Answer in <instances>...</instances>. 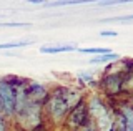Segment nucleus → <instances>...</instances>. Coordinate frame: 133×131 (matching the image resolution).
I'll use <instances>...</instances> for the list:
<instances>
[{
    "label": "nucleus",
    "instance_id": "1",
    "mask_svg": "<svg viewBox=\"0 0 133 131\" xmlns=\"http://www.w3.org/2000/svg\"><path fill=\"white\" fill-rule=\"evenodd\" d=\"M18 121L23 128H35L40 125V105L28 101L25 108L18 113Z\"/></svg>",
    "mask_w": 133,
    "mask_h": 131
},
{
    "label": "nucleus",
    "instance_id": "2",
    "mask_svg": "<svg viewBox=\"0 0 133 131\" xmlns=\"http://www.w3.org/2000/svg\"><path fill=\"white\" fill-rule=\"evenodd\" d=\"M0 108L5 110V113L12 114L15 108V91L7 81L0 80Z\"/></svg>",
    "mask_w": 133,
    "mask_h": 131
},
{
    "label": "nucleus",
    "instance_id": "3",
    "mask_svg": "<svg viewBox=\"0 0 133 131\" xmlns=\"http://www.w3.org/2000/svg\"><path fill=\"white\" fill-rule=\"evenodd\" d=\"M48 111H50L52 120L57 121V123L66 114V105H65V101H63V98H62L60 93L52 96V100H50V103H48Z\"/></svg>",
    "mask_w": 133,
    "mask_h": 131
},
{
    "label": "nucleus",
    "instance_id": "4",
    "mask_svg": "<svg viewBox=\"0 0 133 131\" xmlns=\"http://www.w3.org/2000/svg\"><path fill=\"white\" fill-rule=\"evenodd\" d=\"M85 106L83 105H77V108H75V111L70 114V126H72L73 129L80 128V126L83 125V121H85Z\"/></svg>",
    "mask_w": 133,
    "mask_h": 131
},
{
    "label": "nucleus",
    "instance_id": "5",
    "mask_svg": "<svg viewBox=\"0 0 133 131\" xmlns=\"http://www.w3.org/2000/svg\"><path fill=\"white\" fill-rule=\"evenodd\" d=\"M60 95H62V98H63V101L66 105V110L72 108V106H77L78 101H80V93L75 91V90H65Z\"/></svg>",
    "mask_w": 133,
    "mask_h": 131
},
{
    "label": "nucleus",
    "instance_id": "6",
    "mask_svg": "<svg viewBox=\"0 0 133 131\" xmlns=\"http://www.w3.org/2000/svg\"><path fill=\"white\" fill-rule=\"evenodd\" d=\"M90 113L93 114L95 120H98V118H102V116H105V114H108L107 108H105L102 103H100L98 98H91V101H90Z\"/></svg>",
    "mask_w": 133,
    "mask_h": 131
},
{
    "label": "nucleus",
    "instance_id": "7",
    "mask_svg": "<svg viewBox=\"0 0 133 131\" xmlns=\"http://www.w3.org/2000/svg\"><path fill=\"white\" fill-rule=\"evenodd\" d=\"M107 91L108 93H116V91H120V86H122V80L118 78V76H115V75H110L107 78Z\"/></svg>",
    "mask_w": 133,
    "mask_h": 131
},
{
    "label": "nucleus",
    "instance_id": "8",
    "mask_svg": "<svg viewBox=\"0 0 133 131\" xmlns=\"http://www.w3.org/2000/svg\"><path fill=\"white\" fill-rule=\"evenodd\" d=\"M77 50L75 47H42V53H63V52H73Z\"/></svg>",
    "mask_w": 133,
    "mask_h": 131
},
{
    "label": "nucleus",
    "instance_id": "9",
    "mask_svg": "<svg viewBox=\"0 0 133 131\" xmlns=\"http://www.w3.org/2000/svg\"><path fill=\"white\" fill-rule=\"evenodd\" d=\"M115 60H118V55H115V53H105V55L91 58L90 63H107V61H115Z\"/></svg>",
    "mask_w": 133,
    "mask_h": 131
},
{
    "label": "nucleus",
    "instance_id": "10",
    "mask_svg": "<svg viewBox=\"0 0 133 131\" xmlns=\"http://www.w3.org/2000/svg\"><path fill=\"white\" fill-rule=\"evenodd\" d=\"M30 45V42L22 40V42H10V43H0V50H8V48H18V47H25Z\"/></svg>",
    "mask_w": 133,
    "mask_h": 131
},
{
    "label": "nucleus",
    "instance_id": "11",
    "mask_svg": "<svg viewBox=\"0 0 133 131\" xmlns=\"http://www.w3.org/2000/svg\"><path fill=\"white\" fill-rule=\"evenodd\" d=\"M82 53H98V55H105V53H111L108 48H78Z\"/></svg>",
    "mask_w": 133,
    "mask_h": 131
},
{
    "label": "nucleus",
    "instance_id": "12",
    "mask_svg": "<svg viewBox=\"0 0 133 131\" xmlns=\"http://www.w3.org/2000/svg\"><path fill=\"white\" fill-rule=\"evenodd\" d=\"M100 35H102V37H116L118 33H116V32H102Z\"/></svg>",
    "mask_w": 133,
    "mask_h": 131
},
{
    "label": "nucleus",
    "instance_id": "13",
    "mask_svg": "<svg viewBox=\"0 0 133 131\" xmlns=\"http://www.w3.org/2000/svg\"><path fill=\"white\" fill-rule=\"evenodd\" d=\"M0 131H5V125H3V120H2V114H0Z\"/></svg>",
    "mask_w": 133,
    "mask_h": 131
}]
</instances>
